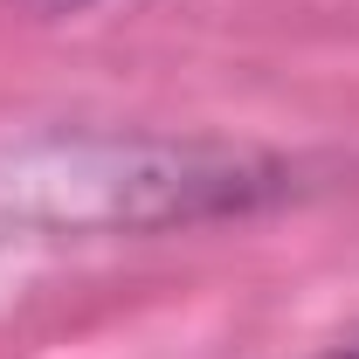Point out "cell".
<instances>
[{
    "instance_id": "obj_2",
    "label": "cell",
    "mask_w": 359,
    "mask_h": 359,
    "mask_svg": "<svg viewBox=\"0 0 359 359\" xmlns=\"http://www.w3.org/2000/svg\"><path fill=\"white\" fill-rule=\"evenodd\" d=\"M318 359H359V346H339V353H318Z\"/></svg>"
},
{
    "instance_id": "obj_3",
    "label": "cell",
    "mask_w": 359,
    "mask_h": 359,
    "mask_svg": "<svg viewBox=\"0 0 359 359\" xmlns=\"http://www.w3.org/2000/svg\"><path fill=\"white\" fill-rule=\"evenodd\" d=\"M55 7H83V0H55Z\"/></svg>"
},
{
    "instance_id": "obj_1",
    "label": "cell",
    "mask_w": 359,
    "mask_h": 359,
    "mask_svg": "<svg viewBox=\"0 0 359 359\" xmlns=\"http://www.w3.org/2000/svg\"><path fill=\"white\" fill-rule=\"evenodd\" d=\"M290 166L249 138L201 132H35L0 152V222L35 235H152L256 215Z\"/></svg>"
}]
</instances>
